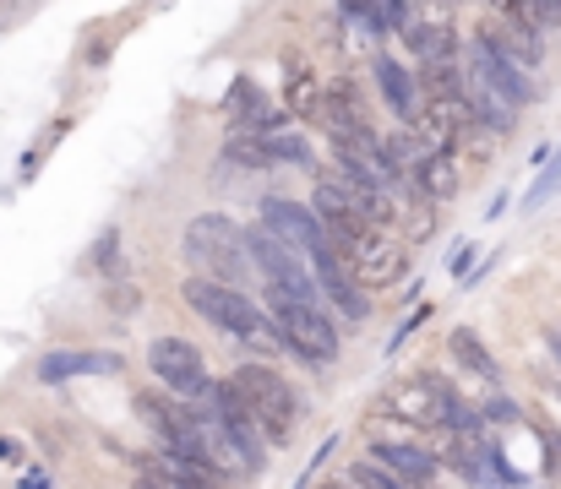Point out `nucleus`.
I'll list each match as a JSON object with an SVG mask.
<instances>
[{
    "mask_svg": "<svg viewBox=\"0 0 561 489\" xmlns=\"http://www.w3.org/2000/svg\"><path fill=\"white\" fill-rule=\"evenodd\" d=\"M229 392L240 397V408H245V419H251V430L262 435L267 452L289 446V435L300 424V397L289 392V381L273 364H240L229 375Z\"/></svg>",
    "mask_w": 561,
    "mask_h": 489,
    "instance_id": "nucleus-1",
    "label": "nucleus"
},
{
    "mask_svg": "<svg viewBox=\"0 0 561 489\" xmlns=\"http://www.w3.org/2000/svg\"><path fill=\"white\" fill-rule=\"evenodd\" d=\"M181 294H186V305L202 316V322L224 326V331L240 337L245 348H256V353H284L278 331L267 326V316H262L256 300H245V289H224V283H207V278H186Z\"/></svg>",
    "mask_w": 561,
    "mask_h": 489,
    "instance_id": "nucleus-2",
    "label": "nucleus"
},
{
    "mask_svg": "<svg viewBox=\"0 0 561 489\" xmlns=\"http://www.w3.org/2000/svg\"><path fill=\"white\" fill-rule=\"evenodd\" d=\"M311 218L322 223L328 240H344V234H360V229H381L387 234L392 196H376V190L344 179V174H322L317 190H311Z\"/></svg>",
    "mask_w": 561,
    "mask_h": 489,
    "instance_id": "nucleus-3",
    "label": "nucleus"
},
{
    "mask_svg": "<svg viewBox=\"0 0 561 489\" xmlns=\"http://www.w3.org/2000/svg\"><path fill=\"white\" fill-rule=\"evenodd\" d=\"M181 251H186V261L196 267V278H207V283H224V289H240V278H245V234L229 223V218H218V212H202V218H191L186 234H181Z\"/></svg>",
    "mask_w": 561,
    "mask_h": 489,
    "instance_id": "nucleus-4",
    "label": "nucleus"
},
{
    "mask_svg": "<svg viewBox=\"0 0 561 489\" xmlns=\"http://www.w3.org/2000/svg\"><path fill=\"white\" fill-rule=\"evenodd\" d=\"M267 326L278 331L284 353H300L311 364H328L339 359V326L322 305H300V300H284V294H267Z\"/></svg>",
    "mask_w": 561,
    "mask_h": 489,
    "instance_id": "nucleus-5",
    "label": "nucleus"
},
{
    "mask_svg": "<svg viewBox=\"0 0 561 489\" xmlns=\"http://www.w3.org/2000/svg\"><path fill=\"white\" fill-rule=\"evenodd\" d=\"M328 245H333L339 267L350 272V283H355L360 294H371V289H392V283L409 272L403 245H398L392 234H381V229H360V234H344V240H328Z\"/></svg>",
    "mask_w": 561,
    "mask_h": 489,
    "instance_id": "nucleus-6",
    "label": "nucleus"
},
{
    "mask_svg": "<svg viewBox=\"0 0 561 489\" xmlns=\"http://www.w3.org/2000/svg\"><path fill=\"white\" fill-rule=\"evenodd\" d=\"M387 414L392 419H403L409 430H447L453 424V414H458V397H453V386H442L436 375H409V381H398L392 392H387Z\"/></svg>",
    "mask_w": 561,
    "mask_h": 489,
    "instance_id": "nucleus-7",
    "label": "nucleus"
},
{
    "mask_svg": "<svg viewBox=\"0 0 561 489\" xmlns=\"http://www.w3.org/2000/svg\"><path fill=\"white\" fill-rule=\"evenodd\" d=\"M474 49H480V55H491V60H507V66H518V71H535V66L546 60V44H540V38L513 16V5H496V11L480 22Z\"/></svg>",
    "mask_w": 561,
    "mask_h": 489,
    "instance_id": "nucleus-8",
    "label": "nucleus"
},
{
    "mask_svg": "<svg viewBox=\"0 0 561 489\" xmlns=\"http://www.w3.org/2000/svg\"><path fill=\"white\" fill-rule=\"evenodd\" d=\"M148 364H153L159 386H170V392L186 397V403H202V392H207V364H202V353L191 348L186 337H159V342H148Z\"/></svg>",
    "mask_w": 561,
    "mask_h": 489,
    "instance_id": "nucleus-9",
    "label": "nucleus"
},
{
    "mask_svg": "<svg viewBox=\"0 0 561 489\" xmlns=\"http://www.w3.org/2000/svg\"><path fill=\"white\" fill-rule=\"evenodd\" d=\"M256 229H267L273 240H284L295 256H317V251L328 245V234H322V223L311 218V207H300V201H289V196H267Z\"/></svg>",
    "mask_w": 561,
    "mask_h": 489,
    "instance_id": "nucleus-10",
    "label": "nucleus"
},
{
    "mask_svg": "<svg viewBox=\"0 0 561 489\" xmlns=\"http://www.w3.org/2000/svg\"><path fill=\"white\" fill-rule=\"evenodd\" d=\"M366 463H376L398 489H442L436 457L425 446H414V441H371V457Z\"/></svg>",
    "mask_w": 561,
    "mask_h": 489,
    "instance_id": "nucleus-11",
    "label": "nucleus"
},
{
    "mask_svg": "<svg viewBox=\"0 0 561 489\" xmlns=\"http://www.w3.org/2000/svg\"><path fill=\"white\" fill-rule=\"evenodd\" d=\"M306 267H311V283H317V294L322 300H333V311L344 316V322H366V294L350 283V272L339 267V256H333V245H322L317 256H306Z\"/></svg>",
    "mask_w": 561,
    "mask_h": 489,
    "instance_id": "nucleus-12",
    "label": "nucleus"
},
{
    "mask_svg": "<svg viewBox=\"0 0 561 489\" xmlns=\"http://www.w3.org/2000/svg\"><path fill=\"white\" fill-rule=\"evenodd\" d=\"M284 104H289V115H300V120H322L328 82H322L306 60H284Z\"/></svg>",
    "mask_w": 561,
    "mask_h": 489,
    "instance_id": "nucleus-13",
    "label": "nucleus"
},
{
    "mask_svg": "<svg viewBox=\"0 0 561 489\" xmlns=\"http://www.w3.org/2000/svg\"><path fill=\"white\" fill-rule=\"evenodd\" d=\"M121 353H49L44 364H38V381L44 386H60V381H71V375H121Z\"/></svg>",
    "mask_w": 561,
    "mask_h": 489,
    "instance_id": "nucleus-14",
    "label": "nucleus"
},
{
    "mask_svg": "<svg viewBox=\"0 0 561 489\" xmlns=\"http://www.w3.org/2000/svg\"><path fill=\"white\" fill-rule=\"evenodd\" d=\"M376 88H381V98L392 104V115H414V77L398 66V60H387V55H376Z\"/></svg>",
    "mask_w": 561,
    "mask_h": 489,
    "instance_id": "nucleus-15",
    "label": "nucleus"
},
{
    "mask_svg": "<svg viewBox=\"0 0 561 489\" xmlns=\"http://www.w3.org/2000/svg\"><path fill=\"white\" fill-rule=\"evenodd\" d=\"M458 179H463V174H458V159H442V153H431V159L420 163V174H414L409 185H414L425 201H447V196L458 190Z\"/></svg>",
    "mask_w": 561,
    "mask_h": 489,
    "instance_id": "nucleus-16",
    "label": "nucleus"
},
{
    "mask_svg": "<svg viewBox=\"0 0 561 489\" xmlns=\"http://www.w3.org/2000/svg\"><path fill=\"white\" fill-rule=\"evenodd\" d=\"M453 359H458V364H469L474 375H485V381H496V359L485 353V342H480L474 331H453Z\"/></svg>",
    "mask_w": 561,
    "mask_h": 489,
    "instance_id": "nucleus-17",
    "label": "nucleus"
},
{
    "mask_svg": "<svg viewBox=\"0 0 561 489\" xmlns=\"http://www.w3.org/2000/svg\"><path fill=\"white\" fill-rule=\"evenodd\" d=\"M159 474H164V485H170V489H224V479H218V474L191 468V463H170V457H159Z\"/></svg>",
    "mask_w": 561,
    "mask_h": 489,
    "instance_id": "nucleus-18",
    "label": "nucleus"
},
{
    "mask_svg": "<svg viewBox=\"0 0 561 489\" xmlns=\"http://www.w3.org/2000/svg\"><path fill=\"white\" fill-rule=\"evenodd\" d=\"M344 485H350V489H398L387 474H381V468H376V463H366V457L350 468V479H344Z\"/></svg>",
    "mask_w": 561,
    "mask_h": 489,
    "instance_id": "nucleus-19",
    "label": "nucleus"
},
{
    "mask_svg": "<svg viewBox=\"0 0 561 489\" xmlns=\"http://www.w3.org/2000/svg\"><path fill=\"white\" fill-rule=\"evenodd\" d=\"M551 348H557V359H561V326H557V331H551Z\"/></svg>",
    "mask_w": 561,
    "mask_h": 489,
    "instance_id": "nucleus-20",
    "label": "nucleus"
},
{
    "mask_svg": "<svg viewBox=\"0 0 561 489\" xmlns=\"http://www.w3.org/2000/svg\"><path fill=\"white\" fill-rule=\"evenodd\" d=\"M322 489H350V485H322Z\"/></svg>",
    "mask_w": 561,
    "mask_h": 489,
    "instance_id": "nucleus-21",
    "label": "nucleus"
}]
</instances>
